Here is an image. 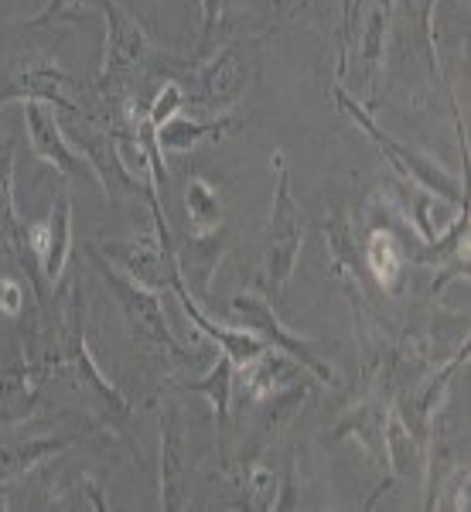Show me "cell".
<instances>
[{
	"label": "cell",
	"instance_id": "cell-1",
	"mask_svg": "<svg viewBox=\"0 0 471 512\" xmlns=\"http://www.w3.org/2000/svg\"><path fill=\"white\" fill-rule=\"evenodd\" d=\"M59 301H62L59 318H55V325L45 332L55 352V366L72 369L76 390L96 414H103L110 424H123V420H130V403L110 379L99 373V366L93 362V352H89V342H86V301H82L79 280H69V284L62 287Z\"/></svg>",
	"mask_w": 471,
	"mask_h": 512
},
{
	"label": "cell",
	"instance_id": "cell-2",
	"mask_svg": "<svg viewBox=\"0 0 471 512\" xmlns=\"http://www.w3.org/2000/svg\"><path fill=\"white\" fill-rule=\"evenodd\" d=\"M86 256L93 260V267L99 270V277L106 280V287L113 291V297H117L123 321H127L130 335H134V342L140 345V349L151 352V355H171L175 362H188V352L181 349V342L171 335L168 318H164L161 294L147 291V287H140L137 280L120 274V270L113 267L103 253H99L96 243L86 246Z\"/></svg>",
	"mask_w": 471,
	"mask_h": 512
},
{
	"label": "cell",
	"instance_id": "cell-3",
	"mask_svg": "<svg viewBox=\"0 0 471 512\" xmlns=\"http://www.w3.org/2000/svg\"><path fill=\"white\" fill-rule=\"evenodd\" d=\"M335 99H338V106H342V110L352 117L355 127H359L362 134L373 140V144L386 154V158H390V161L396 164V168L403 171V175L413 178L420 188H427V192L444 195L448 202L461 205V209H468V202H465V181H461L458 175L444 171L441 164H437L434 158H427V154H420V151H413V147H403L400 140H393L383 127H379V123H376L373 117H369L366 106L355 103V99H352L349 93H345L342 86H335Z\"/></svg>",
	"mask_w": 471,
	"mask_h": 512
},
{
	"label": "cell",
	"instance_id": "cell-4",
	"mask_svg": "<svg viewBox=\"0 0 471 512\" xmlns=\"http://www.w3.org/2000/svg\"><path fill=\"white\" fill-rule=\"evenodd\" d=\"M277 171V192H274V212H270V236L267 253H263V274L274 284V294H280L291 280L297 260H301V209L291 195V168L284 154L270 158Z\"/></svg>",
	"mask_w": 471,
	"mask_h": 512
},
{
	"label": "cell",
	"instance_id": "cell-5",
	"mask_svg": "<svg viewBox=\"0 0 471 512\" xmlns=\"http://www.w3.org/2000/svg\"><path fill=\"white\" fill-rule=\"evenodd\" d=\"M229 311H233L236 321H243V328H250L256 338H263L270 349H277V352L291 355L294 362H301L318 383H328V386L338 383L335 366H328L321 355H314L311 345L304 342V338H297L291 328L277 318V311L270 308L267 297H260L256 291H239L229 297Z\"/></svg>",
	"mask_w": 471,
	"mask_h": 512
},
{
	"label": "cell",
	"instance_id": "cell-6",
	"mask_svg": "<svg viewBox=\"0 0 471 512\" xmlns=\"http://www.w3.org/2000/svg\"><path fill=\"white\" fill-rule=\"evenodd\" d=\"M72 147L82 154V161L89 164V175L99 181L106 198H120V195H137L140 188H147L151 181L144 175H137L134 168L123 158V147H120V137L106 134V130H93L86 120H76L72 127Z\"/></svg>",
	"mask_w": 471,
	"mask_h": 512
},
{
	"label": "cell",
	"instance_id": "cell-7",
	"mask_svg": "<svg viewBox=\"0 0 471 512\" xmlns=\"http://www.w3.org/2000/svg\"><path fill=\"white\" fill-rule=\"evenodd\" d=\"M103 18H106V55H103V69H99V82L110 86V82L130 76V72H144L157 59V52L134 14L123 11L117 0H103Z\"/></svg>",
	"mask_w": 471,
	"mask_h": 512
},
{
	"label": "cell",
	"instance_id": "cell-8",
	"mask_svg": "<svg viewBox=\"0 0 471 512\" xmlns=\"http://www.w3.org/2000/svg\"><path fill=\"white\" fill-rule=\"evenodd\" d=\"M99 246H103L99 253L110 263H117L120 274L137 280L140 287L157 294L171 291V270H175L171 256H175V246H164L157 229L140 239H106Z\"/></svg>",
	"mask_w": 471,
	"mask_h": 512
},
{
	"label": "cell",
	"instance_id": "cell-9",
	"mask_svg": "<svg viewBox=\"0 0 471 512\" xmlns=\"http://www.w3.org/2000/svg\"><path fill=\"white\" fill-rule=\"evenodd\" d=\"M24 222L18 219V205H14V144L11 140L0 137V239H4L7 253L28 270V280H31V291H35L41 311L48 308V287H45V277H41V267L35 260L28 246V236H24Z\"/></svg>",
	"mask_w": 471,
	"mask_h": 512
},
{
	"label": "cell",
	"instance_id": "cell-10",
	"mask_svg": "<svg viewBox=\"0 0 471 512\" xmlns=\"http://www.w3.org/2000/svg\"><path fill=\"white\" fill-rule=\"evenodd\" d=\"M229 239H233V229L216 226V229H209V233L188 236L181 246L175 243V256H171V260H175V274L198 304L209 297L212 277H216L219 260H222V253H226Z\"/></svg>",
	"mask_w": 471,
	"mask_h": 512
},
{
	"label": "cell",
	"instance_id": "cell-11",
	"mask_svg": "<svg viewBox=\"0 0 471 512\" xmlns=\"http://www.w3.org/2000/svg\"><path fill=\"white\" fill-rule=\"evenodd\" d=\"M24 236H28V246H31V253H35L45 284H59L65 277V263H69V253H72V202H69V195L62 192L55 198L48 219L28 226Z\"/></svg>",
	"mask_w": 471,
	"mask_h": 512
},
{
	"label": "cell",
	"instance_id": "cell-12",
	"mask_svg": "<svg viewBox=\"0 0 471 512\" xmlns=\"http://www.w3.org/2000/svg\"><path fill=\"white\" fill-rule=\"evenodd\" d=\"M7 103H45V106H59V110L79 117V106H76V99H72V79L52 62H35V65H28V69L14 72V76L7 79V86L0 89V106H7Z\"/></svg>",
	"mask_w": 471,
	"mask_h": 512
},
{
	"label": "cell",
	"instance_id": "cell-13",
	"mask_svg": "<svg viewBox=\"0 0 471 512\" xmlns=\"http://www.w3.org/2000/svg\"><path fill=\"white\" fill-rule=\"evenodd\" d=\"M24 106V127H28V140L35 158L55 164L65 178H79L82 171H89V164L82 161V154L69 144L62 123L55 120V113L45 103H21Z\"/></svg>",
	"mask_w": 471,
	"mask_h": 512
},
{
	"label": "cell",
	"instance_id": "cell-14",
	"mask_svg": "<svg viewBox=\"0 0 471 512\" xmlns=\"http://www.w3.org/2000/svg\"><path fill=\"white\" fill-rule=\"evenodd\" d=\"M195 86H198V93L188 96L192 103L216 106V110L236 106L246 89V65L239 62L236 48H222V52H216V59L198 65Z\"/></svg>",
	"mask_w": 471,
	"mask_h": 512
},
{
	"label": "cell",
	"instance_id": "cell-15",
	"mask_svg": "<svg viewBox=\"0 0 471 512\" xmlns=\"http://www.w3.org/2000/svg\"><path fill=\"white\" fill-rule=\"evenodd\" d=\"M175 263V260H171ZM171 291H175V297L181 301V311L188 315V321H192L195 328H202L205 335L212 338V342L219 345L222 349V355H229V359L236 362V366H243V362H250V359H256L260 352H267L270 345L263 342V338H256L250 328H226V325H216L209 315H205L202 308H198V301L192 294L185 291V284L178 280V274L171 270Z\"/></svg>",
	"mask_w": 471,
	"mask_h": 512
},
{
	"label": "cell",
	"instance_id": "cell-16",
	"mask_svg": "<svg viewBox=\"0 0 471 512\" xmlns=\"http://www.w3.org/2000/svg\"><path fill=\"white\" fill-rule=\"evenodd\" d=\"M465 362H468V342H465V349H461L448 362V366H441V373L431 376L427 383H420L417 390H410L400 400V410H396V417L403 420V427H407V431L417 437V441L424 444V448H427V437H431V417H434L437 403L444 400V393H448L454 373H458V369L465 366Z\"/></svg>",
	"mask_w": 471,
	"mask_h": 512
},
{
	"label": "cell",
	"instance_id": "cell-17",
	"mask_svg": "<svg viewBox=\"0 0 471 512\" xmlns=\"http://www.w3.org/2000/svg\"><path fill=\"white\" fill-rule=\"evenodd\" d=\"M76 437L72 434H38V437H21V441H4L0 444V489L14 478L28 475L31 468L45 465L48 458L72 448Z\"/></svg>",
	"mask_w": 471,
	"mask_h": 512
},
{
	"label": "cell",
	"instance_id": "cell-18",
	"mask_svg": "<svg viewBox=\"0 0 471 512\" xmlns=\"http://www.w3.org/2000/svg\"><path fill=\"white\" fill-rule=\"evenodd\" d=\"M185 444L175 407L161 417V509H185Z\"/></svg>",
	"mask_w": 471,
	"mask_h": 512
},
{
	"label": "cell",
	"instance_id": "cell-19",
	"mask_svg": "<svg viewBox=\"0 0 471 512\" xmlns=\"http://www.w3.org/2000/svg\"><path fill=\"white\" fill-rule=\"evenodd\" d=\"M386 461H390L393 478L400 482H417L427 472V448L403 427L396 410L386 417Z\"/></svg>",
	"mask_w": 471,
	"mask_h": 512
},
{
	"label": "cell",
	"instance_id": "cell-20",
	"mask_svg": "<svg viewBox=\"0 0 471 512\" xmlns=\"http://www.w3.org/2000/svg\"><path fill=\"white\" fill-rule=\"evenodd\" d=\"M229 130H236L233 117L205 123V120H188L185 113H175V117L164 120L161 127L154 130V137H157V147H161V151H188V147H195L198 140H222Z\"/></svg>",
	"mask_w": 471,
	"mask_h": 512
},
{
	"label": "cell",
	"instance_id": "cell-21",
	"mask_svg": "<svg viewBox=\"0 0 471 512\" xmlns=\"http://www.w3.org/2000/svg\"><path fill=\"white\" fill-rule=\"evenodd\" d=\"M366 263L376 274L383 291H390V294L403 291V263H407V256H403V243L393 236V229H376V233L369 236Z\"/></svg>",
	"mask_w": 471,
	"mask_h": 512
},
{
	"label": "cell",
	"instance_id": "cell-22",
	"mask_svg": "<svg viewBox=\"0 0 471 512\" xmlns=\"http://www.w3.org/2000/svg\"><path fill=\"white\" fill-rule=\"evenodd\" d=\"M386 417H390V410L386 407H376V403H366V407H359L355 414H349L342 427L335 431V437L342 441V437H355V441L362 444L373 458L383 461L386 458Z\"/></svg>",
	"mask_w": 471,
	"mask_h": 512
},
{
	"label": "cell",
	"instance_id": "cell-23",
	"mask_svg": "<svg viewBox=\"0 0 471 512\" xmlns=\"http://www.w3.org/2000/svg\"><path fill=\"white\" fill-rule=\"evenodd\" d=\"M393 18V0H376L373 14H369V24L362 31V76H366L369 89H376L379 69H383V48H386V28H390Z\"/></svg>",
	"mask_w": 471,
	"mask_h": 512
},
{
	"label": "cell",
	"instance_id": "cell-24",
	"mask_svg": "<svg viewBox=\"0 0 471 512\" xmlns=\"http://www.w3.org/2000/svg\"><path fill=\"white\" fill-rule=\"evenodd\" d=\"M233 373H236V362L229 355H222L216 366L209 369V376L195 379V383H178V390H192V393H202L205 400L212 403L216 410V420L226 424L229 420V400H233Z\"/></svg>",
	"mask_w": 471,
	"mask_h": 512
},
{
	"label": "cell",
	"instance_id": "cell-25",
	"mask_svg": "<svg viewBox=\"0 0 471 512\" xmlns=\"http://www.w3.org/2000/svg\"><path fill=\"white\" fill-rule=\"evenodd\" d=\"M185 205H188V216H192L195 233H209V229L222 226V198L205 178L188 181Z\"/></svg>",
	"mask_w": 471,
	"mask_h": 512
},
{
	"label": "cell",
	"instance_id": "cell-26",
	"mask_svg": "<svg viewBox=\"0 0 471 512\" xmlns=\"http://www.w3.org/2000/svg\"><path fill=\"white\" fill-rule=\"evenodd\" d=\"M55 492H59V495L52 499V506H59V509H96V512L110 509V499L103 495V485H99L93 475L65 478Z\"/></svg>",
	"mask_w": 471,
	"mask_h": 512
},
{
	"label": "cell",
	"instance_id": "cell-27",
	"mask_svg": "<svg viewBox=\"0 0 471 512\" xmlns=\"http://www.w3.org/2000/svg\"><path fill=\"white\" fill-rule=\"evenodd\" d=\"M277 489H280V482H277L274 468L250 465L243 475V492H246L243 506L246 509H274L277 506Z\"/></svg>",
	"mask_w": 471,
	"mask_h": 512
},
{
	"label": "cell",
	"instance_id": "cell-28",
	"mask_svg": "<svg viewBox=\"0 0 471 512\" xmlns=\"http://www.w3.org/2000/svg\"><path fill=\"white\" fill-rule=\"evenodd\" d=\"M96 11H103V0H48V4L41 7V14L28 18L21 28H45V24H52V21H82Z\"/></svg>",
	"mask_w": 471,
	"mask_h": 512
},
{
	"label": "cell",
	"instance_id": "cell-29",
	"mask_svg": "<svg viewBox=\"0 0 471 512\" xmlns=\"http://www.w3.org/2000/svg\"><path fill=\"white\" fill-rule=\"evenodd\" d=\"M188 103V89L181 86V82H164V89L154 96L151 110H147V123L157 130L164 120H171L175 113H181V106Z\"/></svg>",
	"mask_w": 471,
	"mask_h": 512
},
{
	"label": "cell",
	"instance_id": "cell-30",
	"mask_svg": "<svg viewBox=\"0 0 471 512\" xmlns=\"http://www.w3.org/2000/svg\"><path fill=\"white\" fill-rule=\"evenodd\" d=\"M24 284L18 277H0V311L7 318H18L24 311Z\"/></svg>",
	"mask_w": 471,
	"mask_h": 512
}]
</instances>
